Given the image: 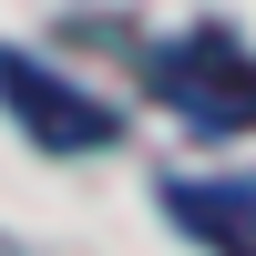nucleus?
I'll return each mask as SVG.
<instances>
[{
    "label": "nucleus",
    "instance_id": "f03ea898",
    "mask_svg": "<svg viewBox=\"0 0 256 256\" xmlns=\"http://www.w3.org/2000/svg\"><path fill=\"white\" fill-rule=\"evenodd\" d=\"M0 102H10L20 134L52 144V154H102V144H113V113H102L92 92H72L62 72H41V62H20V52H0Z\"/></svg>",
    "mask_w": 256,
    "mask_h": 256
},
{
    "label": "nucleus",
    "instance_id": "7ed1b4c3",
    "mask_svg": "<svg viewBox=\"0 0 256 256\" xmlns=\"http://www.w3.org/2000/svg\"><path fill=\"white\" fill-rule=\"evenodd\" d=\"M164 205L205 256H256V184H195L184 174V184H164Z\"/></svg>",
    "mask_w": 256,
    "mask_h": 256
},
{
    "label": "nucleus",
    "instance_id": "f257e3e1",
    "mask_svg": "<svg viewBox=\"0 0 256 256\" xmlns=\"http://www.w3.org/2000/svg\"><path fill=\"white\" fill-rule=\"evenodd\" d=\"M154 92L174 102L195 134H256V52L236 31H195L154 52Z\"/></svg>",
    "mask_w": 256,
    "mask_h": 256
}]
</instances>
